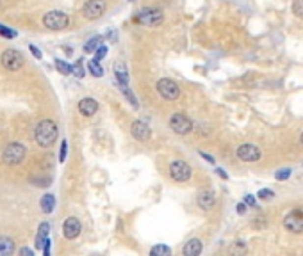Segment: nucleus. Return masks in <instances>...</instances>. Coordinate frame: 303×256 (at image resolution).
<instances>
[{"mask_svg":"<svg viewBox=\"0 0 303 256\" xmlns=\"http://www.w3.org/2000/svg\"><path fill=\"white\" fill-rule=\"evenodd\" d=\"M66 155H68V142L63 141L61 142V152H59V162H61V164L66 160Z\"/></svg>","mask_w":303,"mask_h":256,"instance_id":"obj_29","label":"nucleus"},{"mask_svg":"<svg viewBox=\"0 0 303 256\" xmlns=\"http://www.w3.org/2000/svg\"><path fill=\"white\" fill-rule=\"evenodd\" d=\"M273 196H275L273 190H270V189H260L259 194H257V198H259V199H271Z\"/></svg>","mask_w":303,"mask_h":256,"instance_id":"obj_30","label":"nucleus"},{"mask_svg":"<svg viewBox=\"0 0 303 256\" xmlns=\"http://www.w3.org/2000/svg\"><path fill=\"white\" fill-rule=\"evenodd\" d=\"M100 43H102V36H95V38H91L89 41L84 45V52L86 53H93L96 52V48L100 47Z\"/></svg>","mask_w":303,"mask_h":256,"instance_id":"obj_21","label":"nucleus"},{"mask_svg":"<svg viewBox=\"0 0 303 256\" xmlns=\"http://www.w3.org/2000/svg\"><path fill=\"white\" fill-rule=\"evenodd\" d=\"M200 156H203V158H205V160H207V162H211V164H214V158H212V156L209 155V153H205V152H200Z\"/></svg>","mask_w":303,"mask_h":256,"instance_id":"obj_36","label":"nucleus"},{"mask_svg":"<svg viewBox=\"0 0 303 256\" xmlns=\"http://www.w3.org/2000/svg\"><path fill=\"white\" fill-rule=\"evenodd\" d=\"M130 132H132L134 139H138V141H141V142H146L150 139V135H152L148 125L144 123V121H139V119L132 121V125H130Z\"/></svg>","mask_w":303,"mask_h":256,"instance_id":"obj_12","label":"nucleus"},{"mask_svg":"<svg viewBox=\"0 0 303 256\" xmlns=\"http://www.w3.org/2000/svg\"><path fill=\"white\" fill-rule=\"evenodd\" d=\"M300 141H302V142H303V133H302V137H300Z\"/></svg>","mask_w":303,"mask_h":256,"instance_id":"obj_39","label":"nucleus"},{"mask_svg":"<svg viewBox=\"0 0 303 256\" xmlns=\"http://www.w3.org/2000/svg\"><path fill=\"white\" fill-rule=\"evenodd\" d=\"M87 70H89V73H91L93 77H96V78L104 77V68L100 66V61H96V59L87 64Z\"/></svg>","mask_w":303,"mask_h":256,"instance_id":"obj_22","label":"nucleus"},{"mask_svg":"<svg viewBox=\"0 0 303 256\" xmlns=\"http://www.w3.org/2000/svg\"><path fill=\"white\" fill-rule=\"evenodd\" d=\"M104 11H106V2L104 0H87L84 9H82V14L87 20H96L104 14Z\"/></svg>","mask_w":303,"mask_h":256,"instance_id":"obj_10","label":"nucleus"},{"mask_svg":"<svg viewBox=\"0 0 303 256\" xmlns=\"http://www.w3.org/2000/svg\"><path fill=\"white\" fill-rule=\"evenodd\" d=\"M169 176L173 178L175 181H188L191 178V167H189L188 162L184 160H175L169 164Z\"/></svg>","mask_w":303,"mask_h":256,"instance_id":"obj_8","label":"nucleus"},{"mask_svg":"<svg viewBox=\"0 0 303 256\" xmlns=\"http://www.w3.org/2000/svg\"><path fill=\"white\" fill-rule=\"evenodd\" d=\"M134 22L141 25H146V27H157V25L163 22V13L155 7H144L143 11L136 14Z\"/></svg>","mask_w":303,"mask_h":256,"instance_id":"obj_4","label":"nucleus"},{"mask_svg":"<svg viewBox=\"0 0 303 256\" xmlns=\"http://www.w3.org/2000/svg\"><path fill=\"white\" fill-rule=\"evenodd\" d=\"M96 110H98V102H96L95 98H91V96L82 98L81 102H79V112H81L82 116L91 118V116H95L96 114Z\"/></svg>","mask_w":303,"mask_h":256,"instance_id":"obj_14","label":"nucleus"},{"mask_svg":"<svg viewBox=\"0 0 303 256\" xmlns=\"http://www.w3.org/2000/svg\"><path fill=\"white\" fill-rule=\"evenodd\" d=\"M73 75L77 77V78H82V77L86 75V71H84V66H82V61H77L73 64Z\"/></svg>","mask_w":303,"mask_h":256,"instance_id":"obj_27","label":"nucleus"},{"mask_svg":"<svg viewBox=\"0 0 303 256\" xmlns=\"http://www.w3.org/2000/svg\"><path fill=\"white\" fill-rule=\"evenodd\" d=\"M48 231H50V224L41 223V226H39V230H38V235H36V247H38V249H43L45 242H47V238H48Z\"/></svg>","mask_w":303,"mask_h":256,"instance_id":"obj_18","label":"nucleus"},{"mask_svg":"<svg viewBox=\"0 0 303 256\" xmlns=\"http://www.w3.org/2000/svg\"><path fill=\"white\" fill-rule=\"evenodd\" d=\"M214 205H216V196H214L212 190H203V192L198 194V206L202 210L209 212V210L214 208Z\"/></svg>","mask_w":303,"mask_h":256,"instance_id":"obj_15","label":"nucleus"},{"mask_svg":"<svg viewBox=\"0 0 303 256\" xmlns=\"http://www.w3.org/2000/svg\"><path fill=\"white\" fill-rule=\"evenodd\" d=\"M284 228L291 233H302L303 231V212L302 210H293L287 213L284 219Z\"/></svg>","mask_w":303,"mask_h":256,"instance_id":"obj_9","label":"nucleus"},{"mask_svg":"<svg viewBox=\"0 0 303 256\" xmlns=\"http://www.w3.org/2000/svg\"><path fill=\"white\" fill-rule=\"evenodd\" d=\"M114 78L116 84L129 85V70H127V64L123 61L114 62Z\"/></svg>","mask_w":303,"mask_h":256,"instance_id":"obj_16","label":"nucleus"},{"mask_svg":"<svg viewBox=\"0 0 303 256\" xmlns=\"http://www.w3.org/2000/svg\"><path fill=\"white\" fill-rule=\"evenodd\" d=\"M2 158H4L5 164L9 166H16L25 158V146L20 144V142H11L9 146H5L4 153H2Z\"/></svg>","mask_w":303,"mask_h":256,"instance_id":"obj_5","label":"nucleus"},{"mask_svg":"<svg viewBox=\"0 0 303 256\" xmlns=\"http://www.w3.org/2000/svg\"><path fill=\"white\" fill-rule=\"evenodd\" d=\"M81 221L77 217H68L63 224V235L68 238V240H73V238H77L81 235Z\"/></svg>","mask_w":303,"mask_h":256,"instance_id":"obj_13","label":"nucleus"},{"mask_svg":"<svg viewBox=\"0 0 303 256\" xmlns=\"http://www.w3.org/2000/svg\"><path fill=\"white\" fill-rule=\"evenodd\" d=\"M15 253V242L9 237H0V256H9Z\"/></svg>","mask_w":303,"mask_h":256,"instance_id":"obj_19","label":"nucleus"},{"mask_svg":"<svg viewBox=\"0 0 303 256\" xmlns=\"http://www.w3.org/2000/svg\"><path fill=\"white\" fill-rule=\"evenodd\" d=\"M59 135V128L55 125V121L52 119H43L39 121L38 127H36V132H34V139L41 148H50L54 142L57 141Z\"/></svg>","mask_w":303,"mask_h":256,"instance_id":"obj_1","label":"nucleus"},{"mask_svg":"<svg viewBox=\"0 0 303 256\" xmlns=\"http://www.w3.org/2000/svg\"><path fill=\"white\" fill-rule=\"evenodd\" d=\"M157 91H159V95L163 96L164 100H168V102H175V100L180 96V87H178L173 80H169V78H161V80L157 82Z\"/></svg>","mask_w":303,"mask_h":256,"instance_id":"obj_7","label":"nucleus"},{"mask_svg":"<svg viewBox=\"0 0 303 256\" xmlns=\"http://www.w3.org/2000/svg\"><path fill=\"white\" fill-rule=\"evenodd\" d=\"M55 68H57L63 75H70V73H73V66L72 64H68L66 61H63V59H55Z\"/></svg>","mask_w":303,"mask_h":256,"instance_id":"obj_23","label":"nucleus"},{"mask_svg":"<svg viewBox=\"0 0 303 256\" xmlns=\"http://www.w3.org/2000/svg\"><path fill=\"white\" fill-rule=\"evenodd\" d=\"M4 28H5V25H2V24H0V30H4Z\"/></svg>","mask_w":303,"mask_h":256,"instance_id":"obj_38","label":"nucleus"},{"mask_svg":"<svg viewBox=\"0 0 303 256\" xmlns=\"http://www.w3.org/2000/svg\"><path fill=\"white\" fill-rule=\"evenodd\" d=\"M216 173H218V176H220L221 180H228V175L225 173V169H223V167H216Z\"/></svg>","mask_w":303,"mask_h":256,"instance_id":"obj_34","label":"nucleus"},{"mask_svg":"<svg viewBox=\"0 0 303 256\" xmlns=\"http://www.w3.org/2000/svg\"><path fill=\"white\" fill-rule=\"evenodd\" d=\"M203 251V244L198 238H191V240L182 247V255L184 256H198Z\"/></svg>","mask_w":303,"mask_h":256,"instance_id":"obj_17","label":"nucleus"},{"mask_svg":"<svg viewBox=\"0 0 303 256\" xmlns=\"http://www.w3.org/2000/svg\"><path fill=\"white\" fill-rule=\"evenodd\" d=\"M150 255L152 256H169L171 255V249L168 246H154L150 249Z\"/></svg>","mask_w":303,"mask_h":256,"instance_id":"obj_24","label":"nucleus"},{"mask_svg":"<svg viewBox=\"0 0 303 256\" xmlns=\"http://www.w3.org/2000/svg\"><path fill=\"white\" fill-rule=\"evenodd\" d=\"M50 244H52V242H50V238H47V242H45V246H43V255L45 256L50 255Z\"/></svg>","mask_w":303,"mask_h":256,"instance_id":"obj_35","label":"nucleus"},{"mask_svg":"<svg viewBox=\"0 0 303 256\" xmlns=\"http://www.w3.org/2000/svg\"><path fill=\"white\" fill-rule=\"evenodd\" d=\"M29 50H30V52H32V55L36 57V59H41V50H39L38 47H34V45H30Z\"/></svg>","mask_w":303,"mask_h":256,"instance_id":"obj_33","label":"nucleus"},{"mask_svg":"<svg viewBox=\"0 0 303 256\" xmlns=\"http://www.w3.org/2000/svg\"><path fill=\"white\" fill-rule=\"evenodd\" d=\"M237 156H239V160L243 162H257L260 160V150L255 146V144H241L237 148Z\"/></svg>","mask_w":303,"mask_h":256,"instance_id":"obj_11","label":"nucleus"},{"mask_svg":"<svg viewBox=\"0 0 303 256\" xmlns=\"http://www.w3.org/2000/svg\"><path fill=\"white\" fill-rule=\"evenodd\" d=\"M70 24V16L63 11H48L43 16V25L50 30H63Z\"/></svg>","mask_w":303,"mask_h":256,"instance_id":"obj_2","label":"nucleus"},{"mask_svg":"<svg viewBox=\"0 0 303 256\" xmlns=\"http://www.w3.org/2000/svg\"><path fill=\"white\" fill-rule=\"evenodd\" d=\"M106 55H107V47H106V45H100V47L96 48L95 59H96V61H102V59H104Z\"/></svg>","mask_w":303,"mask_h":256,"instance_id":"obj_28","label":"nucleus"},{"mask_svg":"<svg viewBox=\"0 0 303 256\" xmlns=\"http://www.w3.org/2000/svg\"><path fill=\"white\" fill-rule=\"evenodd\" d=\"M169 128H171L175 133H178V135H188L193 130V123L186 114L175 112V114H171V118H169Z\"/></svg>","mask_w":303,"mask_h":256,"instance_id":"obj_6","label":"nucleus"},{"mask_svg":"<svg viewBox=\"0 0 303 256\" xmlns=\"http://www.w3.org/2000/svg\"><path fill=\"white\" fill-rule=\"evenodd\" d=\"M293 13L298 16V18H303V0H294L293 2Z\"/></svg>","mask_w":303,"mask_h":256,"instance_id":"obj_26","label":"nucleus"},{"mask_svg":"<svg viewBox=\"0 0 303 256\" xmlns=\"http://www.w3.org/2000/svg\"><path fill=\"white\" fill-rule=\"evenodd\" d=\"M291 176V169L289 167H284V169H278L276 173H275V178L278 181H285Z\"/></svg>","mask_w":303,"mask_h":256,"instance_id":"obj_25","label":"nucleus"},{"mask_svg":"<svg viewBox=\"0 0 303 256\" xmlns=\"http://www.w3.org/2000/svg\"><path fill=\"white\" fill-rule=\"evenodd\" d=\"M20 255L24 256V255H34V251L32 249H29V247H22V249H20Z\"/></svg>","mask_w":303,"mask_h":256,"instance_id":"obj_37","label":"nucleus"},{"mask_svg":"<svg viewBox=\"0 0 303 256\" xmlns=\"http://www.w3.org/2000/svg\"><path fill=\"white\" fill-rule=\"evenodd\" d=\"M39 206L43 210L45 213H52L54 208H55V198L52 194H45L39 201Z\"/></svg>","mask_w":303,"mask_h":256,"instance_id":"obj_20","label":"nucleus"},{"mask_svg":"<svg viewBox=\"0 0 303 256\" xmlns=\"http://www.w3.org/2000/svg\"><path fill=\"white\" fill-rule=\"evenodd\" d=\"M236 210H237V213H239V215H245L246 213V210H248V205L245 203V201H243V203H239L236 206Z\"/></svg>","mask_w":303,"mask_h":256,"instance_id":"obj_31","label":"nucleus"},{"mask_svg":"<svg viewBox=\"0 0 303 256\" xmlns=\"http://www.w3.org/2000/svg\"><path fill=\"white\" fill-rule=\"evenodd\" d=\"M245 203L248 205V206H255L257 205V201H255V196H251V194H248L245 198Z\"/></svg>","mask_w":303,"mask_h":256,"instance_id":"obj_32","label":"nucleus"},{"mask_svg":"<svg viewBox=\"0 0 303 256\" xmlns=\"http://www.w3.org/2000/svg\"><path fill=\"white\" fill-rule=\"evenodd\" d=\"M0 62L7 71H18L24 66V53L18 52L16 48H7L0 57Z\"/></svg>","mask_w":303,"mask_h":256,"instance_id":"obj_3","label":"nucleus"}]
</instances>
